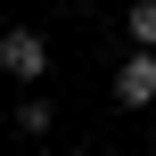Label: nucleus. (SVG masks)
I'll list each match as a JSON object with an SVG mask.
<instances>
[{
  "label": "nucleus",
  "instance_id": "obj_1",
  "mask_svg": "<svg viewBox=\"0 0 156 156\" xmlns=\"http://www.w3.org/2000/svg\"><path fill=\"white\" fill-rule=\"evenodd\" d=\"M0 66H8V74H16V82H41V74H49V41H41V33H25V25H16V33H8V41H0Z\"/></svg>",
  "mask_w": 156,
  "mask_h": 156
},
{
  "label": "nucleus",
  "instance_id": "obj_2",
  "mask_svg": "<svg viewBox=\"0 0 156 156\" xmlns=\"http://www.w3.org/2000/svg\"><path fill=\"white\" fill-rule=\"evenodd\" d=\"M115 99L123 107H156V49H132L115 66Z\"/></svg>",
  "mask_w": 156,
  "mask_h": 156
},
{
  "label": "nucleus",
  "instance_id": "obj_3",
  "mask_svg": "<svg viewBox=\"0 0 156 156\" xmlns=\"http://www.w3.org/2000/svg\"><path fill=\"white\" fill-rule=\"evenodd\" d=\"M16 132L41 140V132H49V99H25V107H16Z\"/></svg>",
  "mask_w": 156,
  "mask_h": 156
},
{
  "label": "nucleus",
  "instance_id": "obj_4",
  "mask_svg": "<svg viewBox=\"0 0 156 156\" xmlns=\"http://www.w3.org/2000/svg\"><path fill=\"white\" fill-rule=\"evenodd\" d=\"M132 41L156 49V0H132Z\"/></svg>",
  "mask_w": 156,
  "mask_h": 156
}]
</instances>
